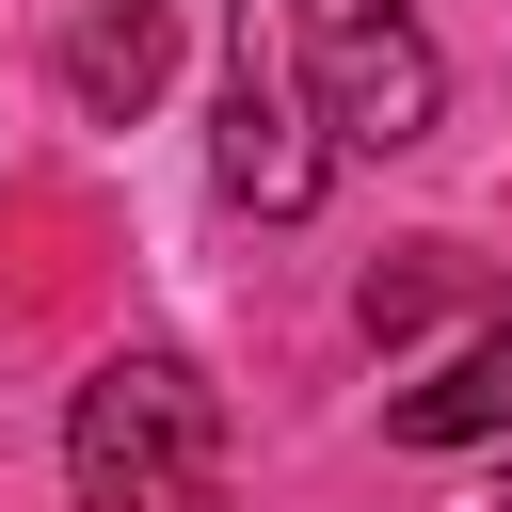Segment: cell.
Listing matches in <instances>:
<instances>
[{"mask_svg": "<svg viewBox=\"0 0 512 512\" xmlns=\"http://www.w3.org/2000/svg\"><path fill=\"white\" fill-rule=\"evenodd\" d=\"M384 432H400V448H496V432H512V304H496L432 384H400V400H384Z\"/></svg>", "mask_w": 512, "mask_h": 512, "instance_id": "cell-5", "label": "cell"}, {"mask_svg": "<svg viewBox=\"0 0 512 512\" xmlns=\"http://www.w3.org/2000/svg\"><path fill=\"white\" fill-rule=\"evenodd\" d=\"M480 512H512V464H496V496H480Z\"/></svg>", "mask_w": 512, "mask_h": 512, "instance_id": "cell-7", "label": "cell"}, {"mask_svg": "<svg viewBox=\"0 0 512 512\" xmlns=\"http://www.w3.org/2000/svg\"><path fill=\"white\" fill-rule=\"evenodd\" d=\"M432 304H448V272H432V256H400V272H368V336H416Z\"/></svg>", "mask_w": 512, "mask_h": 512, "instance_id": "cell-6", "label": "cell"}, {"mask_svg": "<svg viewBox=\"0 0 512 512\" xmlns=\"http://www.w3.org/2000/svg\"><path fill=\"white\" fill-rule=\"evenodd\" d=\"M64 480H80V512H208V480H224L208 368L192 352H112L64 416Z\"/></svg>", "mask_w": 512, "mask_h": 512, "instance_id": "cell-1", "label": "cell"}, {"mask_svg": "<svg viewBox=\"0 0 512 512\" xmlns=\"http://www.w3.org/2000/svg\"><path fill=\"white\" fill-rule=\"evenodd\" d=\"M160 80H176V0H96V16L64 32V96H80L96 128H128Z\"/></svg>", "mask_w": 512, "mask_h": 512, "instance_id": "cell-4", "label": "cell"}, {"mask_svg": "<svg viewBox=\"0 0 512 512\" xmlns=\"http://www.w3.org/2000/svg\"><path fill=\"white\" fill-rule=\"evenodd\" d=\"M208 176H224V208H256V224L320 208V176H336V144H320V112H304V64H288L272 0H240V48H224V128H208Z\"/></svg>", "mask_w": 512, "mask_h": 512, "instance_id": "cell-3", "label": "cell"}, {"mask_svg": "<svg viewBox=\"0 0 512 512\" xmlns=\"http://www.w3.org/2000/svg\"><path fill=\"white\" fill-rule=\"evenodd\" d=\"M272 32H288V64H304V112H320V144H432V112H448V64H432V32L400 16V0H272Z\"/></svg>", "mask_w": 512, "mask_h": 512, "instance_id": "cell-2", "label": "cell"}]
</instances>
